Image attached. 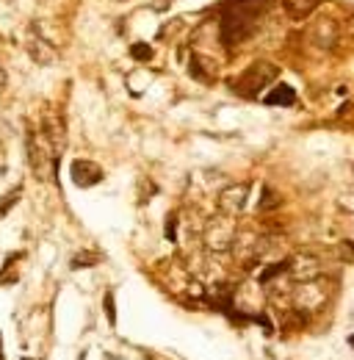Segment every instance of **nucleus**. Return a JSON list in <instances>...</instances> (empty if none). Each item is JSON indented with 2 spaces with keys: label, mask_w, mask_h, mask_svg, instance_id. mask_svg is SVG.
<instances>
[{
  "label": "nucleus",
  "mask_w": 354,
  "mask_h": 360,
  "mask_svg": "<svg viewBox=\"0 0 354 360\" xmlns=\"http://www.w3.org/2000/svg\"><path fill=\"white\" fill-rule=\"evenodd\" d=\"M266 8V3H252V0H230L221 8L219 37L227 47H235L238 42L249 39L258 31V17Z\"/></svg>",
  "instance_id": "f257e3e1"
},
{
  "label": "nucleus",
  "mask_w": 354,
  "mask_h": 360,
  "mask_svg": "<svg viewBox=\"0 0 354 360\" xmlns=\"http://www.w3.org/2000/svg\"><path fill=\"white\" fill-rule=\"evenodd\" d=\"M238 222H235V217H230V214H216V217H211V219H205V225H202V233H199V244L205 247V252H211V255H221V252H232V244H235V238H238Z\"/></svg>",
  "instance_id": "f03ea898"
},
{
  "label": "nucleus",
  "mask_w": 354,
  "mask_h": 360,
  "mask_svg": "<svg viewBox=\"0 0 354 360\" xmlns=\"http://www.w3.org/2000/svg\"><path fill=\"white\" fill-rule=\"evenodd\" d=\"M58 150L55 144L50 141V136L44 134L42 128L39 131H31L28 134V164L34 169V175L39 180H50L58 169Z\"/></svg>",
  "instance_id": "7ed1b4c3"
},
{
  "label": "nucleus",
  "mask_w": 354,
  "mask_h": 360,
  "mask_svg": "<svg viewBox=\"0 0 354 360\" xmlns=\"http://www.w3.org/2000/svg\"><path fill=\"white\" fill-rule=\"evenodd\" d=\"M271 247H274L271 236L255 233V230H238V238L232 244V258L244 269H252V266H258L266 255L271 252Z\"/></svg>",
  "instance_id": "20e7f679"
},
{
  "label": "nucleus",
  "mask_w": 354,
  "mask_h": 360,
  "mask_svg": "<svg viewBox=\"0 0 354 360\" xmlns=\"http://www.w3.org/2000/svg\"><path fill=\"white\" fill-rule=\"evenodd\" d=\"M329 302V285L315 277V280H305V283H296L291 288V308L296 314H302L308 319L310 314H318L321 308H327Z\"/></svg>",
  "instance_id": "39448f33"
},
{
  "label": "nucleus",
  "mask_w": 354,
  "mask_h": 360,
  "mask_svg": "<svg viewBox=\"0 0 354 360\" xmlns=\"http://www.w3.org/2000/svg\"><path fill=\"white\" fill-rule=\"evenodd\" d=\"M277 75H280L277 64H271V61H255L249 70H244L232 81V91L241 94V97H258L268 84L277 81Z\"/></svg>",
  "instance_id": "423d86ee"
},
{
  "label": "nucleus",
  "mask_w": 354,
  "mask_h": 360,
  "mask_svg": "<svg viewBox=\"0 0 354 360\" xmlns=\"http://www.w3.org/2000/svg\"><path fill=\"white\" fill-rule=\"evenodd\" d=\"M247 200H249V186L247 183H227L221 186L216 194V205L221 214L230 217H241L247 211Z\"/></svg>",
  "instance_id": "0eeeda50"
},
{
  "label": "nucleus",
  "mask_w": 354,
  "mask_h": 360,
  "mask_svg": "<svg viewBox=\"0 0 354 360\" xmlns=\"http://www.w3.org/2000/svg\"><path fill=\"white\" fill-rule=\"evenodd\" d=\"M288 277L294 283H305V280L321 277V261H318V255H313V252H296V255H291Z\"/></svg>",
  "instance_id": "6e6552de"
},
{
  "label": "nucleus",
  "mask_w": 354,
  "mask_h": 360,
  "mask_svg": "<svg viewBox=\"0 0 354 360\" xmlns=\"http://www.w3.org/2000/svg\"><path fill=\"white\" fill-rule=\"evenodd\" d=\"M72 183L81 186V188H88V186H97L103 180V169L94 164V161H86V158H78L72 161Z\"/></svg>",
  "instance_id": "1a4fd4ad"
},
{
  "label": "nucleus",
  "mask_w": 354,
  "mask_h": 360,
  "mask_svg": "<svg viewBox=\"0 0 354 360\" xmlns=\"http://www.w3.org/2000/svg\"><path fill=\"white\" fill-rule=\"evenodd\" d=\"M28 56L37 64H53L55 61V47H50V42H44L39 34H28Z\"/></svg>",
  "instance_id": "9d476101"
},
{
  "label": "nucleus",
  "mask_w": 354,
  "mask_h": 360,
  "mask_svg": "<svg viewBox=\"0 0 354 360\" xmlns=\"http://www.w3.org/2000/svg\"><path fill=\"white\" fill-rule=\"evenodd\" d=\"M318 6H321V0H282V8L291 20H308Z\"/></svg>",
  "instance_id": "9b49d317"
},
{
  "label": "nucleus",
  "mask_w": 354,
  "mask_h": 360,
  "mask_svg": "<svg viewBox=\"0 0 354 360\" xmlns=\"http://www.w3.org/2000/svg\"><path fill=\"white\" fill-rule=\"evenodd\" d=\"M266 103L268 105H294L296 103V91H294V86H274L266 94Z\"/></svg>",
  "instance_id": "f8f14e48"
},
{
  "label": "nucleus",
  "mask_w": 354,
  "mask_h": 360,
  "mask_svg": "<svg viewBox=\"0 0 354 360\" xmlns=\"http://www.w3.org/2000/svg\"><path fill=\"white\" fill-rule=\"evenodd\" d=\"M131 56L136 61H150V58H152V47L147 45V42H136V45L131 47Z\"/></svg>",
  "instance_id": "ddd939ff"
},
{
  "label": "nucleus",
  "mask_w": 354,
  "mask_h": 360,
  "mask_svg": "<svg viewBox=\"0 0 354 360\" xmlns=\"http://www.w3.org/2000/svg\"><path fill=\"white\" fill-rule=\"evenodd\" d=\"M20 191H22V188L17 186L14 191H8V194H6V200H3V205H0V217H6V214H8V208H11L14 202H17V197H20Z\"/></svg>",
  "instance_id": "4468645a"
},
{
  "label": "nucleus",
  "mask_w": 354,
  "mask_h": 360,
  "mask_svg": "<svg viewBox=\"0 0 354 360\" xmlns=\"http://www.w3.org/2000/svg\"><path fill=\"white\" fill-rule=\"evenodd\" d=\"M280 202H282V200H280V197H277L271 188H263V200H261V208H277Z\"/></svg>",
  "instance_id": "2eb2a0df"
},
{
  "label": "nucleus",
  "mask_w": 354,
  "mask_h": 360,
  "mask_svg": "<svg viewBox=\"0 0 354 360\" xmlns=\"http://www.w3.org/2000/svg\"><path fill=\"white\" fill-rule=\"evenodd\" d=\"M6 89V70H3V67H0V91Z\"/></svg>",
  "instance_id": "dca6fc26"
},
{
  "label": "nucleus",
  "mask_w": 354,
  "mask_h": 360,
  "mask_svg": "<svg viewBox=\"0 0 354 360\" xmlns=\"http://www.w3.org/2000/svg\"><path fill=\"white\" fill-rule=\"evenodd\" d=\"M349 34H352V37H354V14H352V17H349Z\"/></svg>",
  "instance_id": "f3484780"
},
{
  "label": "nucleus",
  "mask_w": 354,
  "mask_h": 360,
  "mask_svg": "<svg viewBox=\"0 0 354 360\" xmlns=\"http://www.w3.org/2000/svg\"><path fill=\"white\" fill-rule=\"evenodd\" d=\"M349 344H352V347H354V335H352V338H349Z\"/></svg>",
  "instance_id": "a211bd4d"
}]
</instances>
